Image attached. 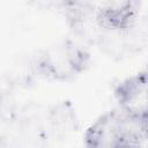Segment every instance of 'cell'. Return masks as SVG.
Wrapping results in <instances>:
<instances>
[{"label":"cell","instance_id":"cell-1","mask_svg":"<svg viewBox=\"0 0 148 148\" xmlns=\"http://www.w3.org/2000/svg\"><path fill=\"white\" fill-rule=\"evenodd\" d=\"M135 14L133 0H112L97 9L95 20L98 27L105 31L124 34L133 25Z\"/></svg>","mask_w":148,"mask_h":148},{"label":"cell","instance_id":"cell-2","mask_svg":"<svg viewBox=\"0 0 148 148\" xmlns=\"http://www.w3.org/2000/svg\"><path fill=\"white\" fill-rule=\"evenodd\" d=\"M147 72H139L130 75L117 83L113 89V96L121 109L136 110L141 109L136 103L141 98H146L147 94ZM146 109V108H142Z\"/></svg>","mask_w":148,"mask_h":148}]
</instances>
